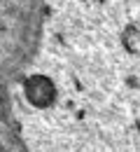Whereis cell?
Masks as SVG:
<instances>
[{"label":"cell","instance_id":"cell-1","mask_svg":"<svg viewBox=\"0 0 140 152\" xmlns=\"http://www.w3.org/2000/svg\"><path fill=\"white\" fill-rule=\"evenodd\" d=\"M21 117L28 152H140V0H44Z\"/></svg>","mask_w":140,"mask_h":152}]
</instances>
